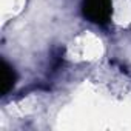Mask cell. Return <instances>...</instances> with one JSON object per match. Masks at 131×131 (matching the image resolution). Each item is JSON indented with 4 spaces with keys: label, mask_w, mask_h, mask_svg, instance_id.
<instances>
[{
    "label": "cell",
    "mask_w": 131,
    "mask_h": 131,
    "mask_svg": "<svg viewBox=\"0 0 131 131\" xmlns=\"http://www.w3.org/2000/svg\"><path fill=\"white\" fill-rule=\"evenodd\" d=\"M85 16L94 23H105L111 17V0H83Z\"/></svg>",
    "instance_id": "cell-1"
},
{
    "label": "cell",
    "mask_w": 131,
    "mask_h": 131,
    "mask_svg": "<svg viewBox=\"0 0 131 131\" xmlns=\"http://www.w3.org/2000/svg\"><path fill=\"white\" fill-rule=\"evenodd\" d=\"M14 80H16L14 70L8 67L6 62H3V70H2V93H3V96L8 94V91L14 86Z\"/></svg>",
    "instance_id": "cell-2"
}]
</instances>
